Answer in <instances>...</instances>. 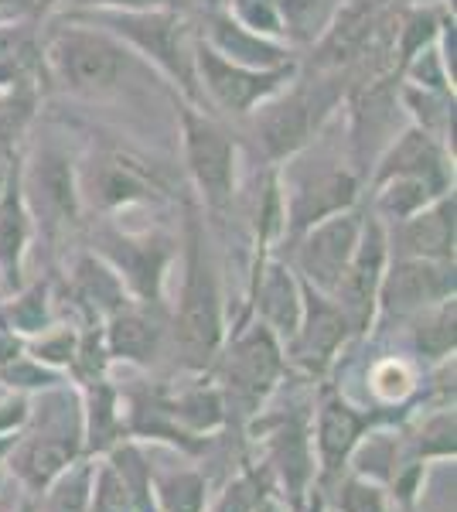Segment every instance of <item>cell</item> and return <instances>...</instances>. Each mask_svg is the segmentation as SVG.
<instances>
[{
	"mask_svg": "<svg viewBox=\"0 0 457 512\" xmlns=\"http://www.w3.org/2000/svg\"><path fill=\"white\" fill-rule=\"evenodd\" d=\"M267 454L270 468L284 489L290 506H301L307 489L314 482V448H311V414L294 407L287 414L273 417L267 424Z\"/></svg>",
	"mask_w": 457,
	"mask_h": 512,
	"instance_id": "cell-18",
	"label": "cell"
},
{
	"mask_svg": "<svg viewBox=\"0 0 457 512\" xmlns=\"http://www.w3.org/2000/svg\"><path fill=\"white\" fill-rule=\"evenodd\" d=\"M181 291L178 308L171 315L168 338L174 345V359L188 373H205L215 366L226 342V315H222V284L215 270L205 226L198 209L188 205L185 212V260H181Z\"/></svg>",
	"mask_w": 457,
	"mask_h": 512,
	"instance_id": "cell-3",
	"label": "cell"
},
{
	"mask_svg": "<svg viewBox=\"0 0 457 512\" xmlns=\"http://www.w3.org/2000/svg\"><path fill=\"white\" fill-rule=\"evenodd\" d=\"M345 4L348 0H280L284 41L301 55L304 48H311L314 41L331 28V21L338 18V11H342Z\"/></svg>",
	"mask_w": 457,
	"mask_h": 512,
	"instance_id": "cell-25",
	"label": "cell"
},
{
	"mask_svg": "<svg viewBox=\"0 0 457 512\" xmlns=\"http://www.w3.org/2000/svg\"><path fill=\"white\" fill-rule=\"evenodd\" d=\"M369 390L376 400L382 403H400L406 393L413 390V373L410 366H406L403 359H396V355H389V359H379L376 366L369 369Z\"/></svg>",
	"mask_w": 457,
	"mask_h": 512,
	"instance_id": "cell-36",
	"label": "cell"
},
{
	"mask_svg": "<svg viewBox=\"0 0 457 512\" xmlns=\"http://www.w3.org/2000/svg\"><path fill=\"white\" fill-rule=\"evenodd\" d=\"M76 342H79V335L72 332V328H45V332L28 342V355L48 369H62V366H72Z\"/></svg>",
	"mask_w": 457,
	"mask_h": 512,
	"instance_id": "cell-37",
	"label": "cell"
},
{
	"mask_svg": "<svg viewBox=\"0 0 457 512\" xmlns=\"http://www.w3.org/2000/svg\"><path fill=\"white\" fill-rule=\"evenodd\" d=\"M58 4H62V0H24L28 14H31V18H38V21H45L48 11H52V7H58Z\"/></svg>",
	"mask_w": 457,
	"mask_h": 512,
	"instance_id": "cell-40",
	"label": "cell"
},
{
	"mask_svg": "<svg viewBox=\"0 0 457 512\" xmlns=\"http://www.w3.org/2000/svg\"><path fill=\"white\" fill-rule=\"evenodd\" d=\"M120 434V414H116V393L106 379L86 383V403H82V444L89 451H106Z\"/></svg>",
	"mask_w": 457,
	"mask_h": 512,
	"instance_id": "cell-27",
	"label": "cell"
},
{
	"mask_svg": "<svg viewBox=\"0 0 457 512\" xmlns=\"http://www.w3.org/2000/svg\"><path fill=\"white\" fill-rule=\"evenodd\" d=\"M297 69L301 62L280 65V69H253V65L229 62L195 38V76L198 89H202V106L219 120L243 123L256 106L280 93L297 76Z\"/></svg>",
	"mask_w": 457,
	"mask_h": 512,
	"instance_id": "cell-9",
	"label": "cell"
},
{
	"mask_svg": "<svg viewBox=\"0 0 457 512\" xmlns=\"http://www.w3.org/2000/svg\"><path fill=\"white\" fill-rule=\"evenodd\" d=\"M0 393H4V386H0Z\"/></svg>",
	"mask_w": 457,
	"mask_h": 512,
	"instance_id": "cell-42",
	"label": "cell"
},
{
	"mask_svg": "<svg viewBox=\"0 0 457 512\" xmlns=\"http://www.w3.org/2000/svg\"><path fill=\"white\" fill-rule=\"evenodd\" d=\"M181 127V164L202 209L212 219H229L239 202V137L212 110L174 96Z\"/></svg>",
	"mask_w": 457,
	"mask_h": 512,
	"instance_id": "cell-6",
	"label": "cell"
},
{
	"mask_svg": "<svg viewBox=\"0 0 457 512\" xmlns=\"http://www.w3.org/2000/svg\"><path fill=\"white\" fill-rule=\"evenodd\" d=\"M147 308H157V304H123L120 311H113L103 325V338H106V352L110 359H123V362H137V366H151L157 355L164 352V342H168V328H164L161 318H154Z\"/></svg>",
	"mask_w": 457,
	"mask_h": 512,
	"instance_id": "cell-21",
	"label": "cell"
},
{
	"mask_svg": "<svg viewBox=\"0 0 457 512\" xmlns=\"http://www.w3.org/2000/svg\"><path fill=\"white\" fill-rule=\"evenodd\" d=\"M62 383V376H58V369H48L41 366L38 359H31V355H14V359H7L4 366H0V386L4 390H52V386Z\"/></svg>",
	"mask_w": 457,
	"mask_h": 512,
	"instance_id": "cell-34",
	"label": "cell"
},
{
	"mask_svg": "<svg viewBox=\"0 0 457 512\" xmlns=\"http://www.w3.org/2000/svg\"><path fill=\"white\" fill-rule=\"evenodd\" d=\"M389 256L454 263V192L434 198L410 219L386 226Z\"/></svg>",
	"mask_w": 457,
	"mask_h": 512,
	"instance_id": "cell-20",
	"label": "cell"
},
{
	"mask_svg": "<svg viewBox=\"0 0 457 512\" xmlns=\"http://www.w3.org/2000/svg\"><path fill=\"white\" fill-rule=\"evenodd\" d=\"M365 226V205H352L345 212L314 222L311 229L297 233L294 239H287V263L301 284L314 287L321 294H335L338 280L345 277L348 263L355 256Z\"/></svg>",
	"mask_w": 457,
	"mask_h": 512,
	"instance_id": "cell-11",
	"label": "cell"
},
{
	"mask_svg": "<svg viewBox=\"0 0 457 512\" xmlns=\"http://www.w3.org/2000/svg\"><path fill=\"white\" fill-rule=\"evenodd\" d=\"M0 325L11 335L21 338H35L45 328H52V294L48 284H31L0 311Z\"/></svg>",
	"mask_w": 457,
	"mask_h": 512,
	"instance_id": "cell-29",
	"label": "cell"
},
{
	"mask_svg": "<svg viewBox=\"0 0 457 512\" xmlns=\"http://www.w3.org/2000/svg\"><path fill=\"white\" fill-rule=\"evenodd\" d=\"M345 93L348 79L342 72H314L301 65L297 76L280 93H273L267 103L256 106L239 127L253 140L263 164L277 168L287 158H294L297 151H304L335 120Z\"/></svg>",
	"mask_w": 457,
	"mask_h": 512,
	"instance_id": "cell-2",
	"label": "cell"
},
{
	"mask_svg": "<svg viewBox=\"0 0 457 512\" xmlns=\"http://www.w3.org/2000/svg\"><path fill=\"white\" fill-rule=\"evenodd\" d=\"M263 485L253 475H239L226 492L215 499V506L209 512H256V506L263 502Z\"/></svg>",
	"mask_w": 457,
	"mask_h": 512,
	"instance_id": "cell-38",
	"label": "cell"
},
{
	"mask_svg": "<svg viewBox=\"0 0 457 512\" xmlns=\"http://www.w3.org/2000/svg\"><path fill=\"white\" fill-rule=\"evenodd\" d=\"M389 263V236L386 226L365 209V226L355 246V256L348 263L345 277L335 287V304L345 311L348 325H352L355 338H365L376 325V297H379V280L382 270Z\"/></svg>",
	"mask_w": 457,
	"mask_h": 512,
	"instance_id": "cell-14",
	"label": "cell"
},
{
	"mask_svg": "<svg viewBox=\"0 0 457 512\" xmlns=\"http://www.w3.org/2000/svg\"><path fill=\"white\" fill-rule=\"evenodd\" d=\"M447 195L440 188L427 185L420 178H386L369 185V205L365 209L376 216L382 226H396V222L410 219L413 212H420L423 205H430L434 198Z\"/></svg>",
	"mask_w": 457,
	"mask_h": 512,
	"instance_id": "cell-24",
	"label": "cell"
},
{
	"mask_svg": "<svg viewBox=\"0 0 457 512\" xmlns=\"http://www.w3.org/2000/svg\"><path fill=\"white\" fill-rule=\"evenodd\" d=\"M79 171V198L82 212H103L113 216L130 205H144L161 198V181L154 171H147L137 158L123 151H93L76 164Z\"/></svg>",
	"mask_w": 457,
	"mask_h": 512,
	"instance_id": "cell-12",
	"label": "cell"
},
{
	"mask_svg": "<svg viewBox=\"0 0 457 512\" xmlns=\"http://www.w3.org/2000/svg\"><path fill=\"white\" fill-rule=\"evenodd\" d=\"M335 506L338 512H389V499L379 482L352 472L348 478H338Z\"/></svg>",
	"mask_w": 457,
	"mask_h": 512,
	"instance_id": "cell-35",
	"label": "cell"
},
{
	"mask_svg": "<svg viewBox=\"0 0 457 512\" xmlns=\"http://www.w3.org/2000/svg\"><path fill=\"white\" fill-rule=\"evenodd\" d=\"M454 297V263L413 260V256H389L379 280L376 325L382 321H406L420 311ZM372 325V328H376Z\"/></svg>",
	"mask_w": 457,
	"mask_h": 512,
	"instance_id": "cell-13",
	"label": "cell"
},
{
	"mask_svg": "<svg viewBox=\"0 0 457 512\" xmlns=\"http://www.w3.org/2000/svg\"><path fill=\"white\" fill-rule=\"evenodd\" d=\"M280 195H284V243L314 222L345 212L362 202L359 168L338 147L324 144V130L304 151L277 164Z\"/></svg>",
	"mask_w": 457,
	"mask_h": 512,
	"instance_id": "cell-5",
	"label": "cell"
},
{
	"mask_svg": "<svg viewBox=\"0 0 457 512\" xmlns=\"http://www.w3.org/2000/svg\"><path fill=\"white\" fill-rule=\"evenodd\" d=\"M18 168L21 158L14 164L7 185L0 188V284L7 291H18L21 287L24 256H28V246L35 239V222H31V212L24 205Z\"/></svg>",
	"mask_w": 457,
	"mask_h": 512,
	"instance_id": "cell-22",
	"label": "cell"
},
{
	"mask_svg": "<svg viewBox=\"0 0 457 512\" xmlns=\"http://www.w3.org/2000/svg\"><path fill=\"white\" fill-rule=\"evenodd\" d=\"M219 7L246 31L263 38L284 41V21H280V0H219Z\"/></svg>",
	"mask_w": 457,
	"mask_h": 512,
	"instance_id": "cell-33",
	"label": "cell"
},
{
	"mask_svg": "<svg viewBox=\"0 0 457 512\" xmlns=\"http://www.w3.org/2000/svg\"><path fill=\"white\" fill-rule=\"evenodd\" d=\"M304 291V315L297 325L294 338L284 345V355L307 376H321L338 352L345 349L348 338H355L352 325H348L345 311L335 304V297L314 291V287L301 284Z\"/></svg>",
	"mask_w": 457,
	"mask_h": 512,
	"instance_id": "cell-15",
	"label": "cell"
},
{
	"mask_svg": "<svg viewBox=\"0 0 457 512\" xmlns=\"http://www.w3.org/2000/svg\"><path fill=\"white\" fill-rule=\"evenodd\" d=\"M69 294L76 301V308L86 311L89 318H110L113 311H120L127 301V287L116 277V270L103 256L96 253H82L69 274Z\"/></svg>",
	"mask_w": 457,
	"mask_h": 512,
	"instance_id": "cell-23",
	"label": "cell"
},
{
	"mask_svg": "<svg viewBox=\"0 0 457 512\" xmlns=\"http://www.w3.org/2000/svg\"><path fill=\"white\" fill-rule=\"evenodd\" d=\"M93 253L110 263L137 304H161L164 280L174 263V239L168 233H130L113 219H103L93 233Z\"/></svg>",
	"mask_w": 457,
	"mask_h": 512,
	"instance_id": "cell-10",
	"label": "cell"
},
{
	"mask_svg": "<svg viewBox=\"0 0 457 512\" xmlns=\"http://www.w3.org/2000/svg\"><path fill=\"white\" fill-rule=\"evenodd\" d=\"M379 420H386V414H379V410L365 414L338 390L324 393L318 410H314V444H318V465H314L318 472H314V478L321 485H335L348 468V461H352L359 437Z\"/></svg>",
	"mask_w": 457,
	"mask_h": 512,
	"instance_id": "cell-16",
	"label": "cell"
},
{
	"mask_svg": "<svg viewBox=\"0 0 457 512\" xmlns=\"http://www.w3.org/2000/svg\"><path fill=\"white\" fill-rule=\"evenodd\" d=\"M45 512H89L93 499V468L89 465H69L62 475L48 485Z\"/></svg>",
	"mask_w": 457,
	"mask_h": 512,
	"instance_id": "cell-32",
	"label": "cell"
},
{
	"mask_svg": "<svg viewBox=\"0 0 457 512\" xmlns=\"http://www.w3.org/2000/svg\"><path fill=\"white\" fill-rule=\"evenodd\" d=\"M386 178H420L440 188V192H454V154L444 140L406 123L400 134L382 147L365 181L376 185V181Z\"/></svg>",
	"mask_w": 457,
	"mask_h": 512,
	"instance_id": "cell-17",
	"label": "cell"
},
{
	"mask_svg": "<svg viewBox=\"0 0 457 512\" xmlns=\"http://www.w3.org/2000/svg\"><path fill=\"white\" fill-rule=\"evenodd\" d=\"M454 410L440 407L437 414L427 417V424L417 427V434L406 437L403 454L410 461H427V458H454Z\"/></svg>",
	"mask_w": 457,
	"mask_h": 512,
	"instance_id": "cell-31",
	"label": "cell"
},
{
	"mask_svg": "<svg viewBox=\"0 0 457 512\" xmlns=\"http://www.w3.org/2000/svg\"><path fill=\"white\" fill-rule=\"evenodd\" d=\"M171 414L185 431L202 434L226 424V403H222L219 386H195V390L181 393L178 400H171Z\"/></svg>",
	"mask_w": 457,
	"mask_h": 512,
	"instance_id": "cell-30",
	"label": "cell"
},
{
	"mask_svg": "<svg viewBox=\"0 0 457 512\" xmlns=\"http://www.w3.org/2000/svg\"><path fill=\"white\" fill-rule=\"evenodd\" d=\"M69 147L58 140H41L21 158V195L35 222V233L58 239L69 229H76L82 219V198H79V171Z\"/></svg>",
	"mask_w": 457,
	"mask_h": 512,
	"instance_id": "cell-8",
	"label": "cell"
},
{
	"mask_svg": "<svg viewBox=\"0 0 457 512\" xmlns=\"http://www.w3.org/2000/svg\"><path fill=\"white\" fill-rule=\"evenodd\" d=\"M253 304H256V321L267 325L273 335L280 338V345H287L294 338L297 325L304 315V291L301 277L290 270L284 256L263 253L253 274Z\"/></svg>",
	"mask_w": 457,
	"mask_h": 512,
	"instance_id": "cell-19",
	"label": "cell"
},
{
	"mask_svg": "<svg viewBox=\"0 0 457 512\" xmlns=\"http://www.w3.org/2000/svg\"><path fill=\"white\" fill-rule=\"evenodd\" d=\"M174 0H62V11H140V7H164Z\"/></svg>",
	"mask_w": 457,
	"mask_h": 512,
	"instance_id": "cell-39",
	"label": "cell"
},
{
	"mask_svg": "<svg viewBox=\"0 0 457 512\" xmlns=\"http://www.w3.org/2000/svg\"><path fill=\"white\" fill-rule=\"evenodd\" d=\"M219 393L226 403V417L253 420L270 400V393L280 386L284 376V345L267 325L253 321L232 338L229 352L219 355Z\"/></svg>",
	"mask_w": 457,
	"mask_h": 512,
	"instance_id": "cell-7",
	"label": "cell"
},
{
	"mask_svg": "<svg viewBox=\"0 0 457 512\" xmlns=\"http://www.w3.org/2000/svg\"><path fill=\"white\" fill-rule=\"evenodd\" d=\"M406 325H410L413 352H417L420 359L447 362L454 355V297L420 311V315L406 318Z\"/></svg>",
	"mask_w": 457,
	"mask_h": 512,
	"instance_id": "cell-26",
	"label": "cell"
},
{
	"mask_svg": "<svg viewBox=\"0 0 457 512\" xmlns=\"http://www.w3.org/2000/svg\"><path fill=\"white\" fill-rule=\"evenodd\" d=\"M157 512H205V478L195 468H171L154 475Z\"/></svg>",
	"mask_w": 457,
	"mask_h": 512,
	"instance_id": "cell-28",
	"label": "cell"
},
{
	"mask_svg": "<svg viewBox=\"0 0 457 512\" xmlns=\"http://www.w3.org/2000/svg\"><path fill=\"white\" fill-rule=\"evenodd\" d=\"M69 18L89 21L120 38L140 62L174 89V96L202 106V89L195 76V28L178 4L140 7V11H62Z\"/></svg>",
	"mask_w": 457,
	"mask_h": 512,
	"instance_id": "cell-4",
	"label": "cell"
},
{
	"mask_svg": "<svg viewBox=\"0 0 457 512\" xmlns=\"http://www.w3.org/2000/svg\"><path fill=\"white\" fill-rule=\"evenodd\" d=\"M256 512H290V509L280 499H273V495H263V502L256 506Z\"/></svg>",
	"mask_w": 457,
	"mask_h": 512,
	"instance_id": "cell-41",
	"label": "cell"
},
{
	"mask_svg": "<svg viewBox=\"0 0 457 512\" xmlns=\"http://www.w3.org/2000/svg\"><path fill=\"white\" fill-rule=\"evenodd\" d=\"M41 79L79 99H106L164 86V79L120 38L69 14L41 31Z\"/></svg>",
	"mask_w": 457,
	"mask_h": 512,
	"instance_id": "cell-1",
	"label": "cell"
}]
</instances>
